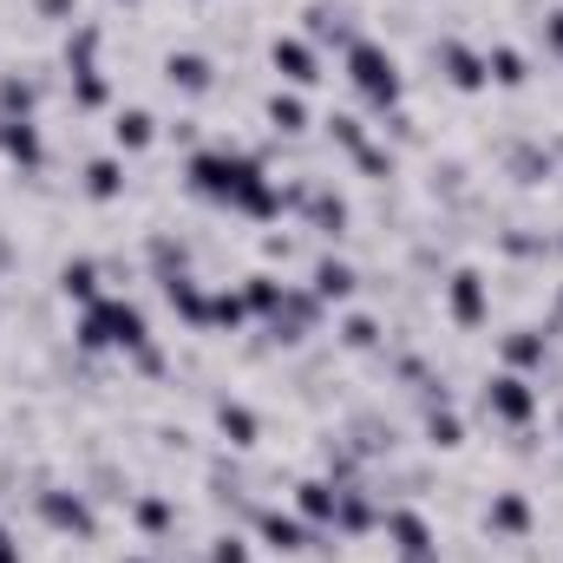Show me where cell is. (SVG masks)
Listing matches in <instances>:
<instances>
[{
	"mask_svg": "<svg viewBox=\"0 0 563 563\" xmlns=\"http://www.w3.org/2000/svg\"><path fill=\"white\" fill-rule=\"evenodd\" d=\"M66 66L79 73V66H99V26L92 20H79V33L66 40Z\"/></svg>",
	"mask_w": 563,
	"mask_h": 563,
	"instance_id": "32",
	"label": "cell"
},
{
	"mask_svg": "<svg viewBox=\"0 0 563 563\" xmlns=\"http://www.w3.org/2000/svg\"><path fill=\"white\" fill-rule=\"evenodd\" d=\"M106 99H112L106 73H99V66H79V73H73V106H79V112H99Z\"/></svg>",
	"mask_w": 563,
	"mask_h": 563,
	"instance_id": "29",
	"label": "cell"
},
{
	"mask_svg": "<svg viewBox=\"0 0 563 563\" xmlns=\"http://www.w3.org/2000/svg\"><path fill=\"white\" fill-rule=\"evenodd\" d=\"M164 79H170V92H190V99H203V92L217 86V66H210L203 53H170V59H164Z\"/></svg>",
	"mask_w": 563,
	"mask_h": 563,
	"instance_id": "14",
	"label": "cell"
},
{
	"mask_svg": "<svg viewBox=\"0 0 563 563\" xmlns=\"http://www.w3.org/2000/svg\"><path fill=\"white\" fill-rule=\"evenodd\" d=\"M558 250H563V243H558Z\"/></svg>",
	"mask_w": 563,
	"mask_h": 563,
	"instance_id": "42",
	"label": "cell"
},
{
	"mask_svg": "<svg viewBox=\"0 0 563 563\" xmlns=\"http://www.w3.org/2000/svg\"><path fill=\"white\" fill-rule=\"evenodd\" d=\"M308 288H314L321 301H347V295H354V269H347L341 256H321V263H314V282H308Z\"/></svg>",
	"mask_w": 563,
	"mask_h": 563,
	"instance_id": "25",
	"label": "cell"
},
{
	"mask_svg": "<svg viewBox=\"0 0 563 563\" xmlns=\"http://www.w3.org/2000/svg\"><path fill=\"white\" fill-rule=\"evenodd\" d=\"M341 347H354V354L380 347V321H374V314H347V321H341Z\"/></svg>",
	"mask_w": 563,
	"mask_h": 563,
	"instance_id": "33",
	"label": "cell"
},
{
	"mask_svg": "<svg viewBox=\"0 0 563 563\" xmlns=\"http://www.w3.org/2000/svg\"><path fill=\"white\" fill-rule=\"evenodd\" d=\"M269 66H276L288 86H314V79H321V59H314L308 40H276V46H269Z\"/></svg>",
	"mask_w": 563,
	"mask_h": 563,
	"instance_id": "13",
	"label": "cell"
},
{
	"mask_svg": "<svg viewBox=\"0 0 563 563\" xmlns=\"http://www.w3.org/2000/svg\"><path fill=\"white\" fill-rule=\"evenodd\" d=\"M432 66H439V79H445L452 92H485V86H492L485 53H472L465 40H439V46H432Z\"/></svg>",
	"mask_w": 563,
	"mask_h": 563,
	"instance_id": "7",
	"label": "cell"
},
{
	"mask_svg": "<svg viewBox=\"0 0 563 563\" xmlns=\"http://www.w3.org/2000/svg\"><path fill=\"white\" fill-rule=\"evenodd\" d=\"M59 295H66V301H79V308H92V301H99V263L73 256V263L59 269Z\"/></svg>",
	"mask_w": 563,
	"mask_h": 563,
	"instance_id": "22",
	"label": "cell"
},
{
	"mask_svg": "<svg viewBox=\"0 0 563 563\" xmlns=\"http://www.w3.org/2000/svg\"><path fill=\"white\" fill-rule=\"evenodd\" d=\"M151 139H157V119H151L144 106H125V112L112 119V144H119V151H144Z\"/></svg>",
	"mask_w": 563,
	"mask_h": 563,
	"instance_id": "23",
	"label": "cell"
},
{
	"mask_svg": "<svg viewBox=\"0 0 563 563\" xmlns=\"http://www.w3.org/2000/svg\"><path fill=\"white\" fill-rule=\"evenodd\" d=\"M465 439V426L452 413V400H439V407H426V445H459Z\"/></svg>",
	"mask_w": 563,
	"mask_h": 563,
	"instance_id": "30",
	"label": "cell"
},
{
	"mask_svg": "<svg viewBox=\"0 0 563 563\" xmlns=\"http://www.w3.org/2000/svg\"><path fill=\"white\" fill-rule=\"evenodd\" d=\"M347 79H354V92H361L374 112H394V106H400V59H394L380 40H354V46H347Z\"/></svg>",
	"mask_w": 563,
	"mask_h": 563,
	"instance_id": "3",
	"label": "cell"
},
{
	"mask_svg": "<svg viewBox=\"0 0 563 563\" xmlns=\"http://www.w3.org/2000/svg\"><path fill=\"white\" fill-rule=\"evenodd\" d=\"M380 531H387V544H394L400 563H439V531L426 525V511L387 505V511H380Z\"/></svg>",
	"mask_w": 563,
	"mask_h": 563,
	"instance_id": "6",
	"label": "cell"
},
{
	"mask_svg": "<svg viewBox=\"0 0 563 563\" xmlns=\"http://www.w3.org/2000/svg\"><path fill=\"white\" fill-rule=\"evenodd\" d=\"M531 525H538V511H531L525 492H498L492 511H485V531L492 538H531Z\"/></svg>",
	"mask_w": 563,
	"mask_h": 563,
	"instance_id": "12",
	"label": "cell"
},
{
	"mask_svg": "<svg viewBox=\"0 0 563 563\" xmlns=\"http://www.w3.org/2000/svg\"><path fill=\"white\" fill-rule=\"evenodd\" d=\"M132 518H139V531L164 538V531L177 525V505H170V498H157V492H144V498H132Z\"/></svg>",
	"mask_w": 563,
	"mask_h": 563,
	"instance_id": "27",
	"label": "cell"
},
{
	"mask_svg": "<svg viewBox=\"0 0 563 563\" xmlns=\"http://www.w3.org/2000/svg\"><path fill=\"white\" fill-rule=\"evenodd\" d=\"M321 125H328V139L341 144V151H361V144H367V125H361L354 112H328Z\"/></svg>",
	"mask_w": 563,
	"mask_h": 563,
	"instance_id": "34",
	"label": "cell"
},
{
	"mask_svg": "<svg viewBox=\"0 0 563 563\" xmlns=\"http://www.w3.org/2000/svg\"><path fill=\"white\" fill-rule=\"evenodd\" d=\"M308 33H314L321 46L334 40L341 53H347V46L361 40V33H354V13H347V7H334V0H314V7H308Z\"/></svg>",
	"mask_w": 563,
	"mask_h": 563,
	"instance_id": "16",
	"label": "cell"
},
{
	"mask_svg": "<svg viewBox=\"0 0 563 563\" xmlns=\"http://www.w3.org/2000/svg\"><path fill=\"white\" fill-rule=\"evenodd\" d=\"M79 347H86V354H106V347L139 354V347H151L144 308L139 301H119V295H99L92 308H79Z\"/></svg>",
	"mask_w": 563,
	"mask_h": 563,
	"instance_id": "2",
	"label": "cell"
},
{
	"mask_svg": "<svg viewBox=\"0 0 563 563\" xmlns=\"http://www.w3.org/2000/svg\"><path fill=\"white\" fill-rule=\"evenodd\" d=\"M354 164H361L367 177H394V151H387V144H374V139L354 151Z\"/></svg>",
	"mask_w": 563,
	"mask_h": 563,
	"instance_id": "36",
	"label": "cell"
},
{
	"mask_svg": "<svg viewBox=\"0 0 563 563\" xmlns=\"http://www.w3.org/2000/svg\"><path fill=\"white\" fill-rule=\"evenodd\" d=\"M184 184L197 197H210V203H230V210L256 217V223H276L282 210H288V190L269 184L263 157H243V151H197L184 164Z\"/></svg>",
	"mask_w": 563,
	"mask_h": 563,
	"instance_id": "1",
	"label": "cell"
},
{
	"mask_svg": "<svg viewBox=\"0 0 563 563\" xmlns=\"http://www.w3.org/2000/svg\"><path fill=\"white\" fill-rule=\"evenodd\" d=\"M217 432H223L230 445H256V439H263V420H256L243 400H217Z\"/></svg>",
	"mask_w": 563,
	"mask_h": 563,
	"instance_id": "21",
	"label": "cell"
},
{
	"mask_svg": "<svg viewBox=\"0 0 563 563\" xmlns=\"http://www.w3.org/2000/svg\"><path fill=\"white\" fill-rule=\"evenodd\" d=\"M0 151H7L20 170H40V164H46V144H40V125H33V119H0Z\"/></svg>",
	"mask_w": 563,
	"mask_h": 563,
	"instance_id": "15",
	"label": "cell"
},
{
	"mask_svg": "<svg viewBox=\"0 0 563 563\" xmlns=\"http://www.w3.org/2000/svg\"><path fill=\"white\" fill-rule=\"evenodd\" d=\"M269 125H276L282 139H295V132H308V99L301 92H269Z\"/></svg>",
	"mask_w": 563,
	"mask_h": 563,
	"instance_id": "24",
	"label": "cell"
},
{
	"mask_svg": "<svg viewBox=\"0 0 563 563\" xmlns=\"http://www.w3.org/2000/svg\"><path fill=\"white\" fill-rule=\"evenodd\" d=\"M132 563H139V558H132Z\"/></svg>",
	"mask_w": 563,
	"mask_h": 563,
	"instance_id": "41",
	"label": "cell"
},
{
	"mask_svg": "<svg viewBox=\"0 0 563 563\" xmlns=\"http://www.w3.org/2000/svg\"><path fill=\"white\" fill-rule=\"evenodd\" d=\"M33 7H40L46 20H66V13H73V0H33Z\"/></svg>",
	"mask_w": 563,
	"mask_h": 563,
	"instance_id": "38",
	"label": "cell"
},
{
	"mask_svg": "<svg viewBox=\"0 0 563 563\" xmlns=\"http://www.w3.org/2000/svg\"><path fill=\"white\" fill-rule=\"evenodd\" d=\"M79 184H86L92 203H119V197H125V164H119V157H92V164L79 170Z\"/></svg>",
	"mask_w": 563,
	"mask_h": 563,
	"instance_id": "18",
	"label": "cell"
},
{
	"mask_svg": "<svg viewBox=\"0 0 563 563\" xmlns=\"http://www.w3.org/2000/svg\"><path fill=\"white\" fill-rule=\"evenodd\" d=\"M250 321V308H243V295H230V288H217L210 295V308H203V328H243Z\"/></svg>",
	"mask_w": 563,
	"mask_h": 563,
	"instance_id": "31",
	"label": "cell"
},
{
	"mask_svg": "<svg viewBox=\"0 0 563 563\" xmlns=\"http://www.w3.org/2000/svg\"><path fill=\"white\" fill-rule=\"evenodd\" d=\"M0 563H20V544H13V531L0 525Z\"/></svg>",
	"mask_w": 563,
	"mask_h": 563,
	"instance_id": "39",
	"label": "cell"
},
{
	"mask_svg": "<svg viewBox=\"0 0 563 563\" xmlns=\"http://www.w3.org/2000/svg\"><path fill=\"white\" fill-rule=\"evenodd\" d=\"M7 263H13V250H7V243H0V269H7Z\"/></svg>",
	"mask_w": 563,
	"mask_h": 563,
	"instance_id": "40",
	"label": "cell"
},
{
	"mask_svg": "<svg viewBox=\"0 0 563 563\" xmlns=\"http://www.w3.org/2000/svg\"><path fill=\"white\" fill-rule=\"evenodd\" d=\"M203 563H250V538H243V531H217L210 551H203Z\"/></svg>",
	"mask_w": 563,
	"mask_h": 563,
	"instance_id": "35",
	"label": "cell"
},
{
	"mask_svg": "<svg viewBox=\"0 0 563 563\" xmlns=\"http://www.w3.org/2000/svg\"><path fill=\"white\" fill-rule=\"evenodd\" d=\"M334 505H341V485L334 478H301L295 485V511L308 531H334Z\"/></svg>",
	"mask_w": 563,
	"mask_h": 563,
	"instance_id": "9",
	"label": "cell"
},
{
	"mask_svg": "<svg viewBox=\"0 0 563 563\" xmlns=\"http://www.w3.org/2000/svg\"><path fill=\"white\" fill-rule=\"evenodd\" d=\"M157 288H164V301H170V308H177L190 328H203V308H210V295L184 276V269H177V276H157Z\"/></svg>",
	"mask_w": 563,
	"mask_h": 563,
	"instance_id": "19",
	"label": "cell"
},
{
	"mask_svg": "<svg viewBox=\"0 0 563 563\" xmlns=\"http://www.w3.org/2000/svg\"><path fill=\"white\" fill-rule=\"evenodd\" d=\"M33 511H40V525L46 531H59V538H99V511L86 505V492H73V485H46V492H33Z\"/></svg>",
	"mask_w": 563,
	"mask_h": 563,
	"instance_id": "4",
	"label": "cell"
},
{
	"mask_svg": "<svg viewBox=\"0 0 563 563\" xmlns=\"http://www.w3.org/2000/svg\"><path fill=\"white\" fill-rule=\"evenodd\" d=\"M485 73H492L498 86H525V79H531V66H525L518 46H492V53H485Z\"/></svg>",
	"mask_w": 563,
	"mask_h": 563,
	"instance_id": "28",
	"label": "cell"
},
{
	"mask_svg": "<svg viewBox=\"0 0 563 563\" xmlns=\"http://www.w3.org/2000/svg\"><path fill=\"white\" fill-rule=\"evenodd\" d=\"M236 295H243V308H250V314H276L282 295H288V282H276V276H243V288H236Z\"/></svg>",
	"mask_w": 563,
	"mask_h": 563,
	"instance_id": "26",
	"label": "cell"
},
{
	"mask_svg": "<svg viewBox=\"0 0 563 563\" xmlns=\"http://www.w3.org/2000/svg\"><path fill=\"white\" fill-rule=\"evenodd\" d=\"M478 407H485L498 426H518V432H525V426L538 420V387H531V374H511V367H505V374L485 380Z\"/></svg>",
	"mask_w": 563,
	"mask_h": 563,
	"instance_id": "5",
	"label": "cell"
},
{
	"mask_svg": "<svg viewBox=\"0 0 563 563\" xmlns=\"http://www.w3.org/2000/svg\"><path fill=\"white\" fill-rule=\"evenodd\" d=\"M250 525H256V538H263L269 551H308V544H314V531H308L301 518L269 511V505H256V511H250Z\"/></svg>",
	"mask_w": 563,
	"mask_h": 563,
	"instance_id": "10",
	"label": "cell"
},
{
	"mask_svg": "<svg viewBox=\"0 0 563 563\" xmlns=\"http://www.w3.org/2000/svg\"><path fill=\"white\" fill-rule=\"evenodd\" d=\"M538 26H544V46H551V53H563V7H558V13H544Z\"/></svg>",
	"mask_w": 563,
	"mask_h": 563,
	"instance_id": "37",
	"label": "cell"
},
{
	"mask_svg": "<svg viewBox=\"0 0 563 563\" xmlns=\"http://www.w3.org/2000/svg\"><path fill=\"white\" fill-rule=\"evenodd\" d=\"M33 106H40V79L0 73V119H33Z\"/></svg>",
	"mask_w": 563,
	"mask_h": 563,
	"instance_id": "20",
	"label": "cell"
},
{
	"mask_svg": "<svg viewBox=\"0 0 563 563\" xmlns=\"http://www.w3.org/2000/svg\"><path fill=\"white\" fill-rule=\"evenodd\" d=\"M551 361V334L544 328H511L505 334V367L511 374H531V367H544Z\"/></svg>",
	"mask_w": 563,
	"mask_h": 563,
	"instance_id": "17",
	"label": "cell"
},
{
	"mask_svg": "<svg viewBox=\"0 0 563 563\" xmlns=\"http://www.w3.org/2000/svg\"><path fill=\"white\" fill-rule=\"evenodd\" d=\"M445 314H452L459 328H485V314H492V282L478 276V269H452V276H445Z\"/></svg>",
	"mask_w": 563,
	"mask_h": 563,
	"instance_id": "8",
	"label": "cell"
},
{
	"mask_svg": "<svg viewBox=\"0 0 563 563\" xmlns=\"http://www.w3.org/2000/svg\"><path fill=\"white\" fill-rule=\"evenodd\" d=\"M295 210H301V217H308V230H321V236H341V230H347V203H341L328 184H314V177H308V190H301V203H295Z\"/></svg>",
	"mask_w": 563,
	"mask_h": 563,
	"instance_id": "11",
	"label": "cell"
}]
</instances>
